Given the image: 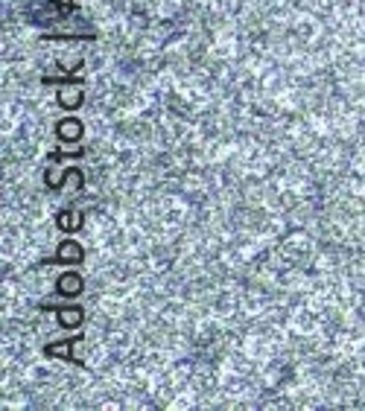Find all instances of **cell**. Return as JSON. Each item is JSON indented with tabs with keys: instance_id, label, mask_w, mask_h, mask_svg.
I'll use <instances>...</instances> for the list:
<instances>
[{
	"instance_id": "6da1fadb",
	"label": "cell",
	"mask_w": 365,
	"mask_h": 411,
	"mask_svg": "<svg viewBox=\"0 0 365 411\" xmlns=\"http://www.w3.org/2000/svg\"><path fill=\"white\" fill-rule=\"evenodd\" d=\"M62 137H65V140H73V137H76V134H79V123H73V120H67V123H62Z\"/></svg>"
}]
</instances>
